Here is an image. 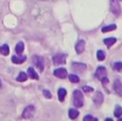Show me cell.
I'll use <instances>...</instances> for the list:
<instances>
[{
    "mask_svg": "<svg viewBox=\"0 0 122 121\" xmlns=\"http://www.w3.org/2000/svg\"><path fill=\"white\" fill-rule=\"evenodd\" d=\"M73 104L76 107H82L84 104V97L81 90L73 91Z\"/></svg>",
    "mask_w": 122,
    "mask_h": 121,
    "instance_id": "6da1fadb",
    "label": "cell"
},
{
    "mask_svg": "<svg viewBox=\"0 0 122 121\" xmlns=\"http://www.w3.org/2000/svg\"><path fill=\"white\" fill-rule=\"evenodd\" d=\"M109 8H111V12L116 16L121 15V6L119 4L118 0H109Z\"/></svg>",
    "mask_w": 122,
    "mask_h": 121,
    "instance_id": "7a4b0ae2",
    "label": "cell"
},
{
    "mask_svg": "<svg viewBox=\"0 0 122 121\" xmlns=\"http://www.w3.org/2000/svg\"><path fill=\"white\" fill-rule=\"evenodd\" d=\"M32 62H33V64L35 65V67H36L37 69H38L39 71H44V67H45V63H44V59L41 56H39V55H34L33 57H32Z\"/></svg>",
    "mask_w": 122,
    "mask_h": 121,
    "instance_id": "3957f363",
    "label": "cell"
},
{
    "mask_svg": "<svg viewBox=\"0 0 122 121\" xmlns=\"http://www.w3.org/2000/svg\"><path fill=\"white\" fill-rule=\"evenodd\" d=\"M35 114V107L33 105H29L27 106L22 111V118L23 119H30L34 116Z\"/></svg>",
    "mask_w": 122,
    "mask_h": 121,
    "instance_id": "277c9868",
    "label": "cell"
},
{
    "mask_svg": "<svg viewBox=\"0 0 122 121\" xmlns=\"http://www.w3.org/2000/svg\"><path fill=\"white\" fill-rule=\"evenodd\" d=\"M67 60V55L64 54V53H57L53 56V63L55 65H63L66 63Z\"/></svg>",
    "mask_w": 122,
    "mask_h": 121,
    "instance_id": "5b68a950",
    "label": "cell"
},
{
    "mask_svg": "<svg viewBox=\"0 0 122 121\" xmlns=\"http://www.w3.org/2000/svg\"><path fill=\"white\" fill-rule=\"evenodd\" d=\"M87 66L83 63H72L71 65V69L74 71V72H83V71L86 70Z\"/></svg>",
    "mask_w": 122,
    "mask_h": 121,
    "instance_id": "8992f818",
    "label": "cell"
},
{
    "mask_svg": "<svg viewBox=\"0 0 122 121\" xmlns=\"http://www.w3.org/2000/svg\"><path fill=\"white\" fill-rule=\"evenodd\" d=\"M106 76H107L106 68H105V67H102V66L98 67L97 71H96V78L99 79V80H102V79H104Z\"/></svg>",
    "mask_w": 122,
    "mask_h": 121,
    "instance_id": "52a82bcc",
    "label": "cell"
},
{
    "mask_svg": "<svg viewBox=\"0 0 122 121\" xmlns=\"http://www.w3.org/2000/svg\"><path fill=\"white\" fill-rule=\"evenodd\" d=\"M112 87H114V90L116 91L117 95L122 96V83H121V81L119 80V79H117V80L114 82Z\"/></svg>",
    "mask_w": 122,
    "mask_h": 121,
    "instance_id": "ba28073f",
    "label": "cell"
},
{
    "mask_svg": "<svg viewBox=\"0 0 122 121\" xmlns=\"http://www.w3.org/2000/svg\"><path fill=\"white\" fill-rule=\"evenodd\" d=\"M67 74V70L65 68H57L56 70H54V76L58 79H65Z\"/></svg>",
    "mask_w": 122,
    "mask_h": 121,
    "instance_id": "9c48e42d",
    "label": "cell"
},
{
    "mask_svg": "<svg viewBox=\"0 0 122 121\" xmlns=\"http://www.w3.org/2000/svg\"><path fill=\"white\" fill-rule=\"evenodd\" d=\"M103 95H102V92H100V91H97L95 94V96H93V103L96 104V105H98V106H100L101 104L103 103Z\"/></svg>",
    "mask_w": 122,
    "mask_h": 121,
    "instance_id": "30bf717a",
    "label": "cell"
},
{
    "mask_svg": "<svg viewBox=\"0 0 122 121\" xmlns=\"http://www.w3.org/2000/svg\"><path fill=\"white\" fill-rule=\"evenodd\" d=\"M84 50H85V41H84L83 39H81V40H79L78 43H76V53H82Z\"/></svg>",
    "mask_w": 122,
    "mask_h": 121,
    "instance_id": "8fae6325",
    "label": "cell"
},
{
    "mask_svg": "<svg viewBox=\"0 0 122 121\" xmlns=\"http://www.w3.org/2000/svg\"><path fill=\"white\" fill-rule=\"evenodd\" d=\"M25 60H27V56H25V55H20V56L14 55V56H12V62L15 63V64H22Z\"/></svg>",
    "mask_w": 122,
    "mask_h": 121,
    "instance_id": "7c38bea8",
    "label": "cell"
},
{
    "mask_svg": "<svg viewBox=\"0 0 122 121\" xmlns=\"http://www.w3.org/2000/svg\"><path fill=\"white\" fill-rule=\"evenodd\" d=\"M28 76H30V78L33 79V80H38V74L35 72L32 67H30V68L28 69Z\"/></svg>",
    "mask_w": 122,
    "mask_h": 121,
    "instance_id": "4fadbf2b",
    "label": "cell"
},
{
    "mask_svg": "<svg viewBox=\"0 0 122 121\" xmlns=\"http://www.w3.org/2000/svg\"><path fill=\"white\" fill-rule=\"evenodd\" d=\"M79 111H76V109L74 108H71L69 109V118L70 119H76V118L79 117Z\"/></svg>",
    "mask_w": 122,
    "mask_h": 121,
    "instance_id": "5bb4252c",
    "label": "cell"
},
{
    "mask_svg": "<svg viewBox=\"0 0 122 121\" xmlns=\"http://www.w3.org/2000/svg\"><path fill=\"white\" fill-rule=\"evenodd\" d=\"M57 94H58V99H60V101L63 102L64 99H65V97H66V94H67L66 89H64V88H60Z\"/></svg>",
    "mask_w": 122,
    "mask_h": 121,
    "instance_id": "9a60e30c",
    "label": "cell"
},
{
    "mask_svg": "<svg viewBox=\"0 0 122 121\" xmlns=\"http://www.w3.org/2000/svg\"><path fill=\"white\" fill-rule=\"evenodd\" d=\"M23 49H25V45H23L22 41H19L15 47V50H16V53H17V54H21L23 52Z\"/></svg>",
    "mask_w": 122,
    "mask_h": 121,
    "instance_id": "2e32d148",
    "label": "cell"
},
{
    "mask_svg": "<svg viewBox=\"0 0 122 121\" xmlns=\"http://www.w3.org/2000/svg\"><path fill=\"white\" fill-rule=\"evenodd\" d=\"M116 41H117V38H115V37H109V38H105L104 39V44L107 46V47L112 46Z\"/></svg>",
    "mask_w": 122,
    "mask_h": 121,
    "instance_id": "e0dca14e",
    "label": "cell"
},
{
    "mask_svg": "<svg viewBox=\"0 0 122 121\" xmlns=\"http://www.w3.org/2000/svg\"><path fill=\"white\" fill-rule=\"evenodd\" d=\"M117 25H106V27H103L102 28V32L103 33H106V32H111V31H114L116 30Z\"/></svg>",
    "mask_w": 122,
    "mask_h": 121,
    "instance_id": "ac0fdd59",
    "label": "cell"
},
{
    "mask_svg": "<svg viewBox=\"0 0 122 121\" xmlns=\"http://www.w3.org/2000/svg\"><path fill=\"white\" fill-rule=\"evenodd\" d=\"M0 53L2 55H8L10 53V48H9L8 45H2L0 47Z\"/></svg>",
    "mask_w": 122,
    "mask_h": 121,
    "instance_id": "d6986e66",
    "label": "cell"
},
{
    "mask_svg": "<svg viewBox=\"0 0 122 121\" xmlns=\"http://www.w3.org/2000/svg\"><path fill=\"white\" fill-rule=\"evenodd\" d=\"M28 79V74L25 72H20L19 76L16 78V80L18 81V82H25V81H27Z\"/></svg>",
    "mask_w": 122,
    "mask_h": 121,
    "instance_id": "ffe728a7",
    "label": "cell"
},
{
    "mask_svg": "<svg viewBox=\"0 0 122 121\" xmlns=\"http://www.w3.org/2000/svg\"><path fill=\"white\" fill-rule=\"evenodd\" d=\"M115 116L116 117H118V118H120L121 116H122V107L120 105H117L116 106V108H115Z\"/></svg>",
    "mask_w": 122,
    "mask_h": 121,
    "instance_id": "44dd1931",
    "label": "cell"
},
{
    "mask_svg": "<svg viewBox=\"0 0 122 121\" xmlns=\"http://www.w3.org/2000/svg\"><path fill=\"white\" fill-rule=\"evenodd\" d=\"M69 81L72 83H79L80 82V78L76 74H70L69 76Z\"/></svg>",
    "mask_w": 122,
    "mask_h": 121,
    "instance_id": "7402d4cb",
    "label": "cell"
},
{
    "mask_svg": "<svg viewBox=\"0 0 122 121\" xmlns=\"http://www.w3.org/2000/svg\"><path fill=\"white\" fill-rule=\"evenodd\" d=\"M97 59L99 60H101V62L105 60V53L103 52L102 50H99V51L97 52Z\"/></svg>",
    "mask_w": 122,
    "mask_h": 121,
    "instance_id": "603a6c76",
    "label": "cell"
},
{
    "mask_svg": "<svg viewBox=\"0 0 122 121\" xmlns=\"http://www.w3.org/2000/svg\"><path fill=\"white\" fill-rule=\"evenodd\" d=\"M112 68L115 70H121L122 69V62H116L112 64Z\"/></svg>",
    "mask_w": 122,
    "mask_h": 121,
    "instance_id": "cb8c5ba5",
    "label": "cell"
},
{
    "mask_svg": "<svg viewBox=\"0 0 122 121\" xmlns=\"http://www.w3.org/2000/svg\"><path fill=\"white\" fill-rule=\"evenodd\" d=\"M83 121H98V119L96 117H93V116H91V115H87V116L84 117Z\"/></svg>",
    "mask_w": 122,
    "mask_h": 121,
    "instance_id": "d4e9b609",
    "label": "cell"
},
{
    "mask_svg": "<svg viewBox=\"0 0 122 121\" xmlns=\"http://www.w3.org/2000/svg\"><path fill=\"white\" fill-rule=\"evenodd\" d=\"M83 91H85V92H91V91H93V88L92 87H90V86H83Z\"/></svg>",
    "mask_w": 122,
    "mask_h": 121,
    "instance_id": "484cf974",
    "label": "cell"
},
{
    "mask_svg": "<svg viewBox=\"0 0 122 121\" xmlns=\"http://www.w3.org/2000/svg\"><path fill=\"white\" fill-rule=\"evenodd\" d=\"M44 96L46 97L47 99H51V97H52V96H51V92L48 91V90H46V89L44 90Z\"/></svg>",
    "mask_w": 122,
    "mask_h": 121,
    "instance_id": "4316f807",
    "label": "cell"
},
{
    "mask_svg": "<svg viewBox=\"0 0 122 121\" xmlns=\"http://www.w3.org/2000/svg\"><path fill=\"white\" fill-rule=\"evenodd\" d=\"M108 82V79H107V76H105L104 79H102V83H103V85H106V83Z\"/></svg>",
    "mask_w": 122,
    "mask_h": 121,
    "instance_id": "83f0119b",
    "label": "cell"
},
{
    "mask_svg": "<svg viewBox=\"0 0 122 121\" xmlns=\"http://www.w3.org/2000/svg\"><path fill=\"white\" fill-rule=\"evenodd\" d=\"M105 121H114L112 119V118H106V119H105Z\"/></svg>",
    "mask_w": 122,
    "mask_h": 121,
    "instance_id": "f1b7e54d",
    "label": "cell"
},
{
    "mask_svg": "<svg viewBox=\"0 0 122 121\" xmlns=\"http://www.w3.org/2000/svg\"><path fill=\"white\" fill-rule=\"evenodd\" d=\"M2 88V83H1V81H0V89Z\"/></svg>",
    "mask_w": 122,
    "mask_h": 121,
    "instance_id": "f546056e",
    "label": "cell"
},
{
    "mask_svg": "<svg viewBox=\"0 0 122 121\" xmlns=\"http://www.w3.org/2000/svg\"><path fill=\"white\" fill-rule=\"evenodd\" d=\"M38 1H47V0H38Z\"/></svg>",
    "mask_w": 122,
    "mask_h": 121,
    "instance_id": "4dcf8cb0",
    "label": "cell"
},
{
    "mask_svg": "<svg viewBox=\"0 0 122 121\" xmlns=\"http://www.w3.org/2000/svg\"><path fill=\"white\" fill-rule=\"evenodd\" d=\"M119 121H122V118H120V119H119Z\"/></svg>",
    "mask_w": 122,
    "mask_h": 121,
    "instance_id": "1f68e13d",
    "label": "cell"
},
{
    "mask_svg": "<svg viewBox=\"0 0 122 121\" xmlns=\"http://www.w3.org/2000/svg\"><path fill=\"white\" fill-rule=\"evenodd\" d=\"M120 1H122V0H120Z\"/></svg>",
    "mask_w": 122,
    "mask_h": 121,
    "instance_id": "d6a6232c",
    "label": "cell"
}]
</instances>
